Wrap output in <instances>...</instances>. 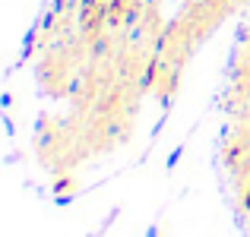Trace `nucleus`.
<instances>
[{
	"instance_id": "f257e3e1",
	"label": "nucleus",
	"mask_w": 250,
	"mask_h": 237,
	"mask_svg": "<svg viewBox=\"0 0 250 237\" xmlns=\"http://www.w3.org/2000/svg\"><path fill=\"white\" fill-rule=\"evenodd\" d=\"M102 13H104V6H102V0H85V13H83V22L89 25H95L98 19H102Z\"/></svg>"
},
{
	"instance_id": "f03ea898",
	"label": "nucleus",
	"mask_w": 250,
	"mask_h": 237,
	"mask_svg": "<svg viewBox=\"0 0 250 237\" xmlns=\"http://www.w3.org/2000/svg\"><path fill=\"white\" fill-rule=\"evenodd\" d=\"M149 237H159V234H155V228H152V231H149Z\"/></svg>"
}]
</instances>
